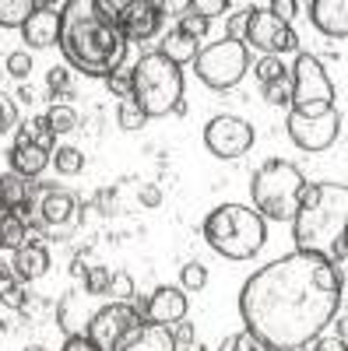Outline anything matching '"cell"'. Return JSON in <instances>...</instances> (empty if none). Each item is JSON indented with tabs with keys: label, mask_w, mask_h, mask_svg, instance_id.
<instances>
[{
	"label": "cell",
	"mask_w": 348,
	"mask_h": 351,
	"mask_svg": "<svg viewBox=\"0 0 348 351\" xmlns=\"http://www.w3.org/2000/svg\"><path fill=\"white\" fill-rule=\"evenodd\" d=\"M310 18L331 39H348V4L345 0H313Z\"/></svg>",
	"instance_id": "17"
},
{
	"label": "cell",
	"mask_w": 348,
	"mask_h": 351,
	"mask_svg": "<svg viewBox=\"0 0 348 351\" xmlns=\"http://www.w3.org/2000/svg\"><path fill=\"white\" fill-rule=\"evenodd\" d=\"M159 53L165 56L169 64L183 67V64H194V60H197V53H200V43H197V39H190L187 32H180V28H172V32H169V36L162 39Z\"/></svg>",
	"instance_id": "21"
},
{
	"label": "cell",
	"mask_w": 348,
	"mask_h": 351,
	"mask_svg": "<svg viewBox=\"0 0 348 351\" xmlns=\"http://www.w3.org/2000/svg\"><path fill=\"white\" fill-rule=\"evenodd\" d=\"M303 190H306V176L292 162L271 158L253 172V183H250L253 211L264 221H292Z\"/></svg>",
	"instance_id": "5"
},
{
	"label": "cell",
	"mask_w": 348,
	"mask_h": 351,
	"mask_svg": "<svg viewBox=\"0 0 348 351\" xmlns=\"http://www.w3.org/2000/svg\"><path fill=\"white\" fill-rule=\"evenodd\" d=\"M53 127H49V120L46 116H36V120H28L25 127H18V137H14V144H39V148H46V152H53Z\"/></svg>",
	"instance_id": "24"
},
{
	"label": "cell",
	"mask_w": 348,
	"mask_h": 351,
	"mask_svg": "<svg viewBox=\"0 0 348 351\" xmlns=\"http://www.w3.org/2000/svg\"><path fill=\"white\" fill-rule=\"evenodd\" d=\"M243 46L260 49L264 56H281V53H292L299 49V36L292 32V25L278 21L268 8H246V36Z\"/></svg>",
	"instance_id": "10"
},
{
	"label": "cell",
	"mask_w": 348,
	"mask_h": 351,
	"mask_svg": "<svg viewBox=\"0 0 348 351\" xmlns=\"http://www.w3.org/2000/svg\"><path fill=\"white\" fill-rule=\"evenodd\" d=\"M18 99H25V102H32V88H28V84H21V92H18Z\"/></svg>",
	"instance_id": "50"
},
{
	"label": "cell",
	"mask_w": 348,
	"mask_h": 351,
	"mask_svg": "<svg viewBox=\"0 0 348 351\" xmlns=\"http://www.w3.org/2000/svg\"><path fill=\"white\" fill-rule=\"evenodd\" d=\"M345 299V274L321 253L292 250L260 267L240 291L246 330L271 351H299L334 319Z\"/></svg>",
	"instance_id": "1"
},
{
	"label": "cell",
	"mask_w": 348,
	"mask_h": 351,
	"mask_svg": "<svg viewBox=\"0 0 348 351\" xmlns=\"http://www.w3.org/2000/svg\"><path fill=\"white\" fill-rule=\"evenodd\" d=\"M11 267H14L18 281H36L49 271V253H46V246H21V250H14Z\"/></svg>",
	"instance_id": "20"
},
{
	"label": "cell",
	"mask_w": 348,
	"mask_h": 351,
	"mask_svg": "<svg viewBox=\"0 0 348 351\" xmlns=\"http://www.w3.org/2000/svg\"><path fill=\"white\" fill-rule=\"evenodd\" d=\"M292 74V102L288 109L299 116H324L334 109V81L313 53H299Z\"/></svg>",
	"instance_id": "7"
},
{
	"label": "cell",
	"mask_w": 348,
	"mask_h": 351,
	"mask_svg": "<svg viewBox=\"0 0 348 351\" xmlns=\"http://www.w3.org/2000/svg\"><path fill=\"white\" fill-rule=\"evenodd\" d=\"M268 11H271L278 21H285V25H288V21H292V14L299 11V4H296V0H271Z\"/></svg>",
	"instance_id": "42"
},
{
	"label": "cell",
	"mask_w": 348,
	"mask_h": 351,
	"mask_svg": "<svg viewBox=\"0 0 348 351\" xmlns=\"http://www.w3.org/2000/svg\"><path fill=\"white\" fill-rule=\"evenodd\" d=\"M53 152L39 148V144H14L11 148V169L21 176V180H36V176L49 165Z\"/></svg>",
	"instance_id": "19"
},
{
	"label": "cell",
	"mask_w": 348,
	"mask_h": 351,
	"mask_svg": "<svg viewBox=\"0 0 348 351\" xmlns=\"http://www.w3.org/2000/svg\"><path fill=\"white\" fill-rule=\"evenodd\" d=\"M194 71L208 88H218V92L236 88L243 81V74L250 71V49L243 43H232V39L211 43V46H205L197 53Z\"/></svg>",
	"instance_id": "8"
},
{
	"label": "cell",
	"mask_w": 348,
	"mask_h": 351,
	"mask_svg": "<svg viewBox=\"0 0 348 351\" xmlns=\"http://www.w3.org/2000/svg\"><path fill=\"white\" fill-rule=\"evenodd\" d=\"M159 11H162V18H165V14H180V18H183V14L190 11V0H162Z\"/></svg>",
	"instance_id": "45"
},
{
	"label": "cell",
	"mask_w": 348,
	"mask_h": 351,
	"mask_svg": "<svg viewBox=\"0 0 348 351\" xmlns=\"http://www.w3.org/2000/svg\"><path fill=\"white\" fill-rule=\"evenodd\" d=\"M116 116H120V127H124V130H141L144 120H148V116L134 106V99H120V109H116Z\"/></svg>",
	"instance_id": "33"
},
{
	"label": "cell",
	"mask_w": 348,
	"mask_h": 351,
	"mask_svg": "<svg viewBox=\"0 0 348 351\" xmlns=\"http://www.w3.org/2000/svg\"><path fill=\"white\" fill-rule=\"evenodd\" d=\"M205 239L225 260H250L268 239V221L246 204H218L205 218Z\"/></svg>",
	"instance_id": "4"
},
{
	"label": "cell",
	"mask_w": 348,
	"mask_h": 351,
	"mask_svg": "<svg viewBox=\"0 0 348 351\" xmlns=\"http://www.w3.org/2000/svg\"><path fill=\"white\" fill-rule=\"evenodd\" d=\"M60 8H64V4H60ZM60 8L46 4V0H36V14L21 25V36H25L28 46L46 49V46L60 43Z\"/></svg>",
	"instance_id": "16"
},
{
	"label": "cell",
	"mask_w": 348,
	"mask_h": 351,
	"mask_svg": "<svg viewBox=\"0 0 348 351\" xmlns=\"http://www.w3.org/2000/svg\"><path fill=\"white\" fill-rule=\"evenodd\" d=\"M208 25L211 21H205V18H200V14H194V11H187L183 18H180V32H187L190 39H200V36H208Z\"/></svg>",
	"instance_id": "39"
},
{
	"label": "cell",
	"mask_w": 348,
	"mask_h": 351,
	"mask_svg": "<svg viewBox=\"0 0 348 351\" xmlns=\"http://www.w3.org/2000/svg\"><path fill=\"white\" fill-rule=\"evenodd\" d=\"M25 351H46V348L43 344H32V348H25Z\"/></svg>",
	"instance_id": "51"
},
{
	"label": "cell",
	"mask_w": 348,
	"mask_h": 351,
	"mask_svg": "<svg viewBox=\"0 0 348 351\" xmlns=\"http://www.w3.org/2000/svg\"><path fill=\"white\" fill-rule=\"evenodd\" d=\"M14 123H18V106H14V99H11V95L0 92V134L14 130Z\"/></svg>",
	"instance_id": "41"
},
{
	"label": "cell",
	"mask_w": 348,
	"mask_h": 351,
	"mask_svg": "<svg viewBox=\"0 0 348 351\" xmlns=\"http://www.w3.org/2000/svg\"><path fill=\"white\" fill-rule=\"evenodd\" d=\"M141 327H144V319L130 302H102V309L92 316L84 337H89L99 351H124L137 337Z\"/></svg>",
	"instance_id": "9"
},
{
	"label": "cell",
	"mask_w": 348,
	"mask_h": 351,
	"mask_svg": "<svg viewBox=\"0 0 348 351\" xmlns=\"http://www.w3.org/2000/svg\"><path fill=\"white\" fill-rule=\"evenodd\" d=\"M208 285V267H205V263H187V267H183V291H200V288H205Z\"/></svg>",
	"instance_id": "35"
},
{
	"label": "cell",
	"mask_w": 348,
	"mask_h": 351,
	"mask_svg": "<svg viewBox=\"0 0 348 351\" xmlns=\"http://www.w3.org/2000/svg\"><path fill=\"white\" fill-rule=\"evenodd\" d=\"M28 200H32V183L21 180L18 172H4V176H0V211L11 215V211H18L21 204H28Z\"/></svg>",
	"instance_id": "22"
},
{
	"label": "cell",
	"mask_w": 348,
	"mask_h": 351,
	"mask_svg": "<svg viewBox=\"0 0 348 351\" xmlns=\"http://www.w3.org/2000/svg\"><path fill=\"white\" fill-rule=\"evenodd\" d=\"M341 123H345V116L338 109H331L324 116H299V112L288 109L285 130L303 152H327L331 144L341 137Z\"/></svg>",
	"instance_id": "11"
},
{
	"label": "cell",
	"mask_w": 348,
	"mask_h": 351,
	"mask_svg": "<svg viewBox=\"0 0 348 351\" xmlns=\"http://www.w3.org/2000/svg\"><path fill=\"white\" fill-rule=\"evenodd\" d=\"M102 309V295H89V291H71V295L60 299L56 306V319H60V327L67 337H84L89 330L92 316Z\"/></svg>",
	"instance_id": "14"
},
{
	"label": "cell",
	"mask_w": 348,
	"mask_h": 351,
	"mask_svg": "<svg viewBox=\"0 0 348 351\" xmlns=\"http://www.w3.org/2000/svg\"><path fill=\"white\" fill-rule=\"evenodd\" d=\"M130 99L144 116L172 112L176 102H183V71L169 64L159 49L144 53L130 67Z\"/></svg>",
	"instance_id": "6"
},
{
	"label": "cell",
	"mask_w": 348,
	"mask_h": 351,
	"mask_svg": "<svg viewBox=\"0 0 348 351\" xmlns=\"http://www.w3.org/2000/svg\"><path fill=\"white\" fill-rule=\"evenodd\" d=\"M345 334H348V319H345V313H341V316H338V337L345 341Z\"/></svg>",
	"instance_id": "49"
},
{
	"label": "cell",
	"mask_w": 348,
	"mask_h": 351,
	"mask_svg": "<svg viewBox=\"0 0 348 351\" xmlns=\"http://www.w3.org/2000/svg\"><path fill=\"white\" fill-rule=\"evenodd\" d=\"M159 28H162V11L155 0H127V11L120 18V32L127 43L152 39L159 36Z\"/></svg>",
	"instance_id": "15"
},
{
	"label": "cell",
	"mask_w": 348,
	"mask_h": 351,
	"mask_svg": "<svg viewBox=\"0 0 348 351\" xmlns=\"http://www.w3.org/2000/svg\"><path fill=\"white\" fill-rule=\"evenodd\" d=\"M49 162L56 165V172H64V176H78L84 169V155L78 148H56Z\"/></svg>",
	"instance_id": "28"
},
{
	"label": "cell",
	"mask_w": 348,
	"mask_h": 351,
	"mask_svg": "<svg viewBox=\"0 0 348 351\" xmlns=\"http://www.w3.org/2000/svg\"><path fill=\"white\" fill-rule=\"evenodd\" d=\"M60 53L74 71L89 77H113L127 56V39L116 25L102 21L95 0H67L60 8Z\"/></svg>",
	"instance_id": "2"
},
{
	"label": "cell",
	"mask_w": 348,
	"mask_h": 351,
	"mask_svg": "<svg viewBox=\"0 0 348 351\" xmlns=\"http://www.w3.org/2000/svg\"><path fill=\"white\" fill-rule=\"evenodd\" d=\"M25 246V221L14 215H0V250H21Z\"/></svg>",
	"instance_id": "26"
},
{
	"label": "cell",
	"mask_w": 348,
	"mask_h": 351,
	"mask_svg": "<svg viewBox=\"0 0 348 351\" xmlns=\"http://www.w3.org/2000/svg\"><path fill=\"white\" fill-rule=\"evenodd\" d=\"M310 351H345V341L341 337H313Z\"/></svg>",
	"instance_id": "46"
},
{
	"label": "cell",
	"mask_w": 348,
	"mask_h": 351,
	"mask_svg": "<svg viewBox=\"0 0 348 351\" xmlns=\"http://www.w3.org/2000/svg\"><path fill=\"white\" fill-rule=\"evenodd\" d=\"M190 11L200 14L205 21H211V18H218V14L229 11V0H190Z\"/></svg>",
	"instance_id": "38"
},
{
	"label": "cell",
	"mask_w": 348,
	"mask_h": 351,
	"mask_svg": "<svg viewBox=\"0 0 348 351\" xmlns=\"http://www.w3.org/2000/svg\"><path fill=\"white\" fill-rule=\"evenodd\" d=\"M243 36H246V11H240V14H232V18H229V32H225V39L243 43Z\"/></svg>",
	"instance_id": "44"
},
{
	"label": "cell",
	"mask_w": 348,
	"mask_h": 351,
	"mask_svg": "<svg viewBox=\"0 0 348 351\" xmlns=\"http://www.w3.org/2000/svg\"><path fill=\"white\" fill-rule=\"evenodd\" d=\"M0 306L25 309V288H21L18 281H4V285H0Z\"/></svg>",
	"instance_id": "37"
},
{
	"label": "cell",
	"mask_w": 348,
	"mask_h": 351,
	"mask_svg": "<svg viewBox=\"0 0 348 351\" xmlns=\"http://www.w3.org/2000/svg\"><path fill=\"white\" fill-rule=\"evenodd\" d=\"M8 74H11V77H18V81H25L28 74H32V56H28L25 49L11 53V56H8Z\"/></svg>",
	"instance_id": "40"
},
{
	"label": "cell",
	"mask_w": 348,
	"mask_h": 351,
	"mask_svg": "<svg viewBox=\"0 0 348 351\" xmlns=\"http://www.w3.org/2000/svg\"><path fill=\"white\" fill-rule=\"evenodd\" d=\"M109 274L113 271H106V267H89L84 271V291H89V295H106L109 291Z\"/></svg>",
	"instance_id": "34"
},
{
	"label": "cell",
	"mask_w": 348,
	"mask_h": 351,
	"mask_svg": "<svg viewBox=\"0 0 348 351\" xmlns=\"http://www.w3.org/2000/svg\"><path fill=\"white\" fill-rule=\"evenodd\" d=\"M141 313L144 324H155V327H172V324H180V319H187V291L183 288H172V285H162L152 291V299H144L134 306Z\"/></svg>",
	"instance_id": "13"
},
{
	"label": "cell",
	"mask_w": 348,
	"mask_h": 351,
	"mask_svg": "<svg viewBox=\"0 0 348 351\" xmlns=\"http://www.w3.org/2000/svg\"><path fill=\"white\" fill-rule=\"evenodd\" d=\"M106 295H113V302H130L134 299V278H130V271H113Z\"/></svg>",
	"instance_id": "30"
},
{
	"label": "cell",
	"mask_w": 348,
	"mask_h": 351,
	"mask_svg": "<svg viewBox=\"0 0 348 351\" xmlns=\"http://www.w3.org/2000/svg\"><path fill=\"white\" fill-rule=\"evenodd\" d=\"M74 211H78V200L71 190H46L43 193L39 218L46 225H67V221H74Z\"/></svg>",
	"instance_id": "18"
},
{
	"label": "cell",
	"mask_w": 348,
	"mask_h": 351,
	"mask_svg": "<svg viewBox=\"0 0 348 351\" xmlns=\"http://www.w3.org/2000/svg\"><path fill=\"white\" fill-rule=\"evenodd\" d=\"M348 186L345 183H306L292 218L296 250L321 253L345 274V239H348Z\"/></svg>",
	"instance_id": "3"
},
{
	"label": "cell",
	"mask_w": 348,
	"mask_h": 351,
	"mask_svg": "<svg viewBox=\"0 0 348 351\" xmlns=\"http://www.w3.org/2000/svg\"><path fill=\"white\" fill-rule=\"evenodd\" d=\"M124 351H180V348H176V341H172L169 327L144 324V327L137 330V337H134Z\"/></svg>",
	"instance_id": "23"
},
{
	"label": "cell",
	"mask_w": 348,
	"mask_h": 351,
	"mask_svg": "<svg viewBox=\"0 0 348 351\" xmlns=\"http://www.w3.org/2000/svg\"><path fill=\"white\" fill-rule=\"evenodd\" d=\"M46 84H49L53 95H64V99L74 95V88H71V71H64V67H53L49 77H46Z\"/></svg>",
	"instance_id": "36"
},
{
	"label": "cell",
	"mask_w": 348,
	"mask_h": 351,
	"mask_svg": "<svg viewBox=\"0 0 348 351\" xmlns=\"http://www.w3.org/2000/svg\"><path fill=\"white\" fill-rule=\"evenodd\" d=\"M106 88H109V92H116L120 99H130V71H127V74L116 71L113 77H106Z\"/></svg>",
	"instance_id": "43"
},
{
	"label": "cell",
	"mask_w": 348,
	"mask_h": 351,
	"mask_svg": "<svg viewBox=\"0 0 348 351\" xmlns=\"http://www.w3.org/2000/svg\"><path fill=\"white\" fill-rule=\"evenodd\" d=\"M46 120H49V127H53V134H71L74 127H78V109H71V106H49V112H46Z\"/></svg>",
	"instance_id": "27"
},
{
	"label": "cell",
	"mask_w": 348,
	"mask_h": 351,
	"mask_svg": "<svg viewBox=\"0 0 348 351\" xmlns=\"http://www.w3.org/2000/svg\"><path fill=\"white\" fill-rule=\"evenodd\" d=\"M264 102L268 106H288L292 102V74H281L278 81L264 84Z\"/></svg>",
	"instance_id": "29"
},
{
	"label": "cell",
	"mask_w": 348,
	"mask_h": 351,
	"mask_svg": "<svg viewBox=\"0 0 348 351\" xmlns=\"http://www.w3.org/2000/svg\"><path fill=\"white\" fill-rule=\"evenodd\" d=\"M253 127L240 116H215V120L205 127V144L215 158H240L253 148Z\"/></svg>",
	"instance_id": "12"
},
{
	"label": "cell",
	"mask_w": 348,
	"mask_h": 351,
	"mask_svg": "<svg viewBox=\"0 0 348 351\" xmlns=\"http://www.w3.org/2000/svg\"><path fill=\"white\" fill-rule=\"evenodd\" d=\"M141 204H144V208H159V204H162V190L159 186H144L141 190Z\"/></svg>",
	"instance_id": "47"
},
{
	"label": "cell",
	"mask_w": 348,
	"mask_h": 351,
	"mask_svg": "<svg viewBox=\"0 0 348 351\" xmlns=\"http://www.w3.org/2000/svg\"><path fill=\"white\" fill-rule=\"evenodd\" d=\"M36 14V0H0V25L4 28H21Z\"/></svg>",
	"instance_id": "25"
},
{
	"label": "cell",
	"mask_w": 348,
	"mask_h": 351,
	"mask_svg": "<svg viewBox=\"0 0 348 351\" xmlns=\"http://www.w3.org/2000/svg\"><path fill=\"white\" fill-rule=\"evenodd\" d=\"M218 351H271V348H268L264 341H257V337H253L250 330H240V334L225 337Z\"/></svg>",
	"instance_id": "31"
},
{
	"label": "cell",
	"mask_w": 348,
	"mask_h": 351,
	"mask_svg": "<svg viewBox=\"0 0 348 351\" xmlns=\"http://www.w3.org/2000/svg\"><path fill=\"white\" fill-rule=\"evenodd\" d=\"M64 351H99L89 337H67V344H64Z\"/></svg>",
	"instance_id": "48"
},
{
	"label": "cell",
	"mask_w": 348,
	"mask_h": 351,
	"mask_svg": "<svg viewBox=\"0 0 348 351\" xmlns=\"http://www.w3.org/2000/svg\"><path fill=\"white\" fill-rule=\"evenodd\" d=\"M281 74H288V67L281 64V56H264V60L253 67V77H257L260 84H271V81H278Z\"/></svg>",
	"instance_id": "32"
}]
</instances>
